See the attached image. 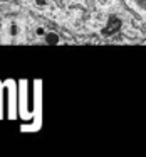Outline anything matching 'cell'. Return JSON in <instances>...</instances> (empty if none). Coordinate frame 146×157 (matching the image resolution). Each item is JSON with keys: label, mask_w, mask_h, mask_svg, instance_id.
<instances>
[{"label": "cell", "mask_w": 146, "mask_h": 157, "mask_svg": "<svg viewBox=\"0 0 146 157\" xmlns=\"http://www.w3.org/2000/svg\"><path fill=\"white\" fill-rule=\"evenodd\" d=\"M45 42H47V44H59V42H61V39H59L57 34L49 32V34H45Z\"/></svg>", "instance_id": "obj_1"}, {"label": "cell", "mask_w": 146, "mask_h": 157, "mask_svg": "<svg viewBox=\"0 0 146 157\" xmlns=\"http://www.w3.org/2000/svg\"><path fill=\"white\" fill-rule=\"evenodd\" d=\"M19 34V27L17 25H12L10 27V36H17Z\"/></svg>", "instance_id": "obj_2"}, {"label": "cell", "mask_w": 146, "mask_h": 157, "mask_svg": "<svg viewBox=\"0 0 146 157\" xmlns=\"http://www.w3.org/2000/svg\"><path fill=\"white\" fill-rule=\"evenodd\" d=\"M35 34H37V36H45V31L42 27H37V29H35Z\"/></svg>", "instance_id": "obj_3"}, {"label": "cell", "mask_w": 146, "mask_h": 157, "mask_svg": "<svg viewBox=\"0 0 146 157\" xmlns=\"http://www.w3.org/2000/svg\"><path fill=\"white\" fill-rule=\"evenodd\" d=\"M44 4H45L44 0H37V5H44Z\"/></svg>", "instance_id": "obj_4"}]
</instances>
